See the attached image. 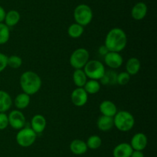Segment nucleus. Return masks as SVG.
<instances>
[{
	"label": "nucleus",
	"instance_id": "f257e3e1",
	"mask_svg": "<svg viewBox=\"0 0 157 157\" xmlns=\"http://www.w3.org/2000/svg\"><path fill=\"white\" fill-rule=\"evenodd\" d=\"M127 44V36L121 28L111 29L107 34L104 46L109 52H120L124 50Z\"/></svg>",
	"mask_w": 157,
	"mask_h": 157
},
{
	"label": "nucleus",
	"instance_id": "9b49d317",
	"mask_svg": "<svg viewBox=\"0 0 157 157\" xmlns=\"http://www.w3.org/2000/svg\"><path fill=\"white\" fill-rule=\"evenodd\" d=\"M148 143L147 135L143 132H137L131 139L130 146L133 150L143 151L146 149Z\"/></svg>",
	"mask_w": 157,
	"mask_h": 157
},
{
	"label": "nucleus",
	"instance_id": "473e14b6",
	"mask_svg": "<svg viewBox=\"0 0 157 157\" xmlns=\"http://www.w3.org/2000/svg\"><path fill=\"white\" fill-rule=\"evenodd\" d=\"M109 51H108V49H107V47H106L105 46H100L99 47V49H98V52H99V54L100 55H105L107 53V52H108Z\"/></svg>",
	"mask_w": 157,
	"mask_h": 157
},
{
	"label": "nucleus",
	"instance_id": "c85d7f7f",
	"mask_svg": "<svg viewBox=\"0 0 157 157\" xmlns=\"http://www.w3.org/2000/svg\"><path fill=\"white\" fill-rule=\"evenodd\" d=\"M130 75L127 72H121L117 74V84L121 86H125L130 82Z\"/></svg>",
	"mask_w": 157,
	"mask_h": 157
},
{
	"label": "nucleus",
	"instance_id": "f3484780",
	"mask_svg": "<svg viewBox=\"0 0 157 157\" xmlns=\"http://www.w3.org/2000/svg\"><path fill=\"white\" fill-rule=\"evenodd\" d=\"M97 126L98 129L103 132H107L110 130L113 127V117L106 116V115H101L98 118L97 122Z\"/></svg>",
	"mask_w": 157,
	"mask_h": 157
},
{
	"label": "nucleus",
	"instance_id": "dca6fc26",
	"mask_svg": "<svg viewBox=\"0 0 157 157\" xmlns=\"http://www.w3.org/2000/svg\"><path fill=\"white\" fill-rule=\"evenodd\" d=\"M87 144L85 142L81 139H74L70 144V150L73 154L77 155H81L85 153L87 151Z\"/></svg>",
	"mask_w": 157,
	"mask_h": 157
},
{
	"label": "nucleus",
	"instance_id": "f03ea898",
	"mask_svg": "<svg viewBox=\"0 0 157 157\" xmlns=\"http://www.w3.org/2000/svg\"><path fill=\"white\" fill-rule=\"evenodd\" d=\"M20 86L23 92L29 95H34L41 87V78L33 71H25L20 77Z\"/></svg>",
	"mask_w": 157,
	"mask_h": 157
},
{
	"label": "nucleus",
	"instance_id": "aec40b11",
	"mask_svg": "<svg viewBox=\"0 0 157 157\" xmlns=\"http://www.w3.org/2000/svg\"><path fill=\"white\" fill-rule=\"evenodd\" d=\"M117 74L112 69L105 71L104 75L100 79V83L104 86H113L117 84Z\"/></svg>",
	"mask_w": 157,
	"mask_h": 157
},
{
	"label": "nucleus",
	"instance_id": "1a4fd4ad",
	"mask_svg": "<svg viewBox=\"0 0 157 157\" xmlns=\"http://www.w3.org/2000/svg\"><path fill=\"white\" fill-rule=\"evenodd\" d=\"M71 99L75 106L81 107L87 103L88 100V94L83 87H77L71 92Z\"/></svg>",
	"mask_w": 157,
	"mask_h": 157
},
{
	"label": "nucleus",
	"instance_id": "423d86ee",
	"mask_svg": "<svg viewBox=\"0 0 157 157\" xmlns=\"http://www.w3.org/2000/svg\"><path fill=\"white\" fill-rule=\"evenodd\" d=\"M90 58L89 52L84 48L75 49L70 56V64L74 69H80L84 67Z\"/></svg>",
	"mask_w": 157,
	"mask_h": 157
},
{
	"label": "nucleus",
	"instance_id": "7ed1b4c3",
	"mask_svg": "<svg viewBox=\"0 0 157 157\" xmlns=\"http://www.w3.org/2000/svg\"><path fill=\"white\" fill-rule=\"evenodd\" d=\"M113 124L118 130L128 132L134 126L135 119L130 112L125 110L120 111L113 116Z\"/></svg>",
	"mask_w": 157,
	"mask_h": 157
},
{
	"label": "nucleus",
	"instance_id": "6ab92c4d",
	"mask_svg": "<svg viewBox=\"0 0 157 157\" xmlns=\"http://www.w3.org/2000/svg\"><path fill=\"white\" fill-rule=\"evenodd\" d=\"M12 105L10 95L4 90H0V112H6Z\"/></svg>",
	"mask_w": 157,
	"mask_h": 157
},
{
	"label": "nucleus",
	"instance_id": "b1692460",
	"mask_svg": "<svg viewBox=\"0 0 157 157\" xmlns=\"http://www.w3.org/2000/svg\"><path fill=\"white\" fill-rule=\"evenodd\" d=\"M101 85L98 80L90 79L86 82L85 85L83 88L87 92V94L94 95V94H96L99 92L100 89H101Z\"/></svg>",
	"mask_w": 157,
	"mask_h": 157
},
{
	"label": "nucleus",
	"instance_id": "bb28decb",
	"mask_svg": "<svg viewBox=\"0 0 157 157\" xmlns=\"http://www.w3.org/2000/svg\"><path fill=\"white\" fill-rule=\"evenodd\" d=\"M10 38V29L5 23H0V45H4Z\"/></svg>",
	"mask_w": 157,
	"mask_h": 157
},
{
	"label": "nucleus",
	"instance_id": "2eb2a0df",
	"mask_svg": "<svg viewBox=\"0 0 157 157\" xmlns=\"http://www.w3.org/2000/svg\"><path fill=\"white\" fill-rule=\"evenodd\" d=\"M147 6L144 2H137L131 10V16L135 20H142L147 14Z\"/></svg>",
	"mask_w": 157,
	"mask_h": 157
},
{
	"label": "nucleus",
	"instance_id": "39448f33",
	"mask_svg": "<svg viewBox=\"0 0 157 157\" xmlns=\"http://www.w3.org/2000/svg\"><path fill=\"white\" fill-rule=\"evenodd\" d=\"M105 71L104 64L98 60H89L84 67V72L90 79L100 80Z\"/></svg>",
	"mask_w": 157,
	"mask_h": 157
},
{
	"label": "nucleus",
	"instance_id": "7c9ffc66",
	"mask_svg": "<svg viewBox=\"0 0 157 157\" xmlns=\"http://www.w3.org/2000/svg\"><path fill=\"white\" fill-rule=\"evenodd\" d=\"M8 66V56L2 52H0V72L6 69Z\"/></svg>",
	"mask_w": 157,
	"mask_h": 157
},
{
	"label": "nucleus",
	"instance_id": "0eeeda50",
	"mask_svg": "<svg viewBox=\"0 0 157 157\" xmlns=\"http://www.w3.org/2000/svg\"><path fill=\"white\" fill-rule=\"evenodd\" d=\"M37 134L31 129V127H23L19 129L15 136V140L18 146L21 147H29L35 143Z\"/></svg>",
	"mask_w": 157,
	"mask_h": 157
},
{
	"label": "nucleus",
	"instance_id": "72a5a7b5",
	"mask_svg": "<svg viewBox=\"0 0 157 157\" xmlns=\"http://www.w3.org/2000/svg\"><path fill=\"white\" fill-rule=\"evenodd\" d=\"M6 12L2 6H0V23L3 22L5 20V17H6Z\"/></svg>",
	"mask_w": 157,
	"mask_h": 157
},
{
	"label": "nucleus",
	"instance_id": "4be33fe9",
	"mask_svg": "<svg viewBox=\"0 0 157 157\" xmlns=\"http://www.w3.org/2000/svg\"><path fill=\"white\" fill-rule=\"evenodd\" d=\"M72 78H73L74 83L77 87H84L86 82L87 81V75L82 69H75Z\"/></svg>",
	"mask_w": 157,
	"mask_h": 157
},
{
	"label": "nucleus",
	"instance_id": "a211bd4d",
	"mask_svg": "<svg viewBox=\"0 0 157 157\" xmlns=\"http://www.w3.org/2000/svg\"><path fill=\"white\" fill-rule=\"evenodd\" d=\"M140 61L136 57H131L129 58L126 64L127 72L130 75H135L140 70Z\"/></svg>",
	"mask_w": 157,
	"mask_h": 157
},
{
	"label": "nucleus",
	"instance_id": "4468645a",
	"mask_svg": "<svg viewBox=\"0 0 157 157\" xmlns=\"http://www.w3.org/2000/svg\"><path fill=\"white\" fill-rule=\"evenodd\" d=\"M100 112L106 116L113 117L117 112V108L114 103L110 100H104L101 102L99 106Z\"/></svg>",
	"mask_w": 157,
	"mask_h": 157
},
{
	"label": "nucleus",
	"instance_id": "a878e982",
	"mask_svg": "<svg viewBox=\"0 0 157 157\" xmlns=\"http://www.w3.org/2000/svg\"><path fill=\"white\" fill-rule=\"evenodd\" d=\"M88 149H98L102 145V139H101V137L99 135H90L88 139H87V141L86 143Z\"/></svg>",
	"mask_w": 157,
	"mask_h": 157
},
{
	"label": "nucleus",
	"instance_id": "5701e85b",
	"mask_svg": "<svg viewBox=\"0 0 157 157\" xmlns=\"http://www.w3.org/2000/svg\"><path fill=\"white\" fill-rule=\"evenodd\" d=\"M30 95L25 92L19 93L15 99V106L18 109H24L29 106L30 103Z\"/></svg>",
	"mask_w": 157,
	"mask_h": 157
},
{
	"label": "nucleus",
	"instance_id": "9d476101",
	"mask_svg": "<svg viewBox=\"0 0 157 157\" xmlns=\"http://www.w3.org/2000/svg\"><path fill=\"white\" fill-rule=\"evenodd\" d=\"M104 62L110 69H115L122 66L124 59L120 52H108L104 55Z\"/></svg>",
	"mask_w": 157,
	"mask_h": 157
},
{
	"label": "nucleus",
	"instance_id": "c756f323",
	"mask_svg": "<svg viewBox=\"0 0 157 157\" xmlns=\"http://www.w3.org/2000/svg\"><path fill=\"white\" fill-rule=\"evenodd\" d=\"M9 126V119L6 112H0V130L6 129Z\"/></svg>",
	"mask_w": 157,
	"mask_h": 157
},
{
	"label": "nucleus",
	"instance_id": "20e7f679",
	"mask_svg": "<svg viewBox=\"0 0 157 157\" xmlns=\"http://www.w3.org/2000/svg\"><path fill=\"white\" fill-rule=\"evenodd\" d=\"M74 18L78 24L86 26L90 23L93 18V12L89 6L86 4L78 5L74 11Z\"/></svg>",
	"mask_w": 157,
	"mask_h": 157
},
{
	"label": "nucleus",
	"instance_id": "f8f14e48",
	"mask_svg": "<svg viewBox=\"0 0 157 157\" xmlns=\"http://www.w3.org/2000/svg\"><path fill=\"white\" fill-rule=\"evenodd\" d=\"M47 126V121L44 115L36 114L31 120V129L36 134L42 133Z\"/></svg>",
	"mask_w": 157,
	"mask_h": 157
},
{
	"label": "nucleus",
	"instance_id": "ddd939ff",
	"mask_svg": "<svg viewBox=\"0 0 157 157\" xmlns=\"http://www.w3.org/2000/svg\"><path fill=\"white\" fill-rule=\"evenodd\" d=\"M133 149L130 143H121L117 145L113 150V157H130Z\"/></svg>",
	"mask_w": 157,
	"mask_h": 157
},
{
	"label": "nucleus",
	"instance_id": "6e6552de",
	"mask_svg": "<svg viewBox=\"0 0 157 157\" xmlns=\"http://www.w3.org/2000/svg\"><path fill=\"white\" fill-rule=\"evenodd\" d=\"M8 119H9V125L14 129L19 130L25 126V117L19 109L11 111L8 115Z\"/></svg>",
	"mask_w": 157,
	"mask_h": 157
},
{
	"label": "nucleus",
	"instance_id": "393cba45",
	"mask_svg": "<svg viewBox=\"0 0 157 157\" xmlns=\"http://www.w3.org/2000/svg\"><path fill=\"white\" fill-rule=\"evenodd\" d=\"M84 31V26L75 22L69 26L68 29H67V34L71 38H78L83 35Z\"/></svg>",
	"mask_w": 157,
	"mask_h": 157
},
{
	"label": "nucleus",
	"instance_id": "412c9836",
	"mask_svg": "<svg viewBox=\"0 0 157 157\" xmlns=\"http://www.w3.org/2000/svg\"><path fill=\"white\" fill-rule=\"evenodd\" d=\"M20 14L16 10H10L6 12V17H5V24L8 27H13L16 26L20 20Z\"/></svg>",
	"mask_w": 157,
	"mask_h": 157
},
{
	"label": "nucleus",
	"instance_id": "cd10ccee",
	"mask_svg": "<svg viewBox=\"0 0 157 157\" xmlns=\"http://www.w3.org/2000/svg\"><path fill=\"white\" fill-rule=\"evenodd\" d=\"M22 65V59L20 56L16 55H11L8 57V66L12 69H18Z\"/></svg>",
	"mask_w": 157,
	"mask_h": 157
},
{
	"label": "nucleus",
	"instance_id": "2f4dec72",
	"mask_svg": "<svg viewBox=\"0 0 157 157\" xmlns=\"http://www.w3.org/2000/svg\"><path fill=\"white\" fill-rule=\"evenodd\" d=\"M130 157H145L143 151L140 150H133L132 152Z\"/></svg>",
	"mask_w": 157,
	"mask_h": 157
}]
</instances>
